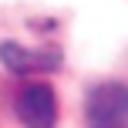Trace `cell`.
Returning <instances> with one entry per match:
<instances>
[{
	"mask_svg": "<svg viewBox=\"0 0 128 128\" xmlns=\"http://www.w3.org/2000/svg\"><path fill=\"white\" fill-rule=\"evenodd\" d=\"M88 128H128V84L108 81L88 94Z\"/></svg>",
	"mask_w": 128,
	"mask_h": 128,
	"instance_id": "1",
	"label": "cell"
},
{
	"mask_svg": "<svg viewBox=\"0 0 128 128\" xmlns=\"http://www.w3.org/2000/svg\"><path fill=\"white\" fill-rule=\"evenodd\" d=\"M17 115L27 128H51L58 122V94L51 84H27L17 98Z\"/></svg>",
	"mask_w": 128,
	"mask_h": 128,
	"instance_id": "2",
	"label": "cell"
},
{
	"mask_svg": "<svg viewBox=\"0 0 128 128\" xmlns=\"http://www.w3.org/2000/svg\"><path fill=\"white\" fill-rule=\"evenodd\" d=\"M0 61L7 64L10 71H34V68H51V64H58L61 58H58V51H30V47H20V44H14V40H4L0 44Z\"/></svg>",
	"mask_w": 128,
	"mask_h": 128,
	"instance_id": "3",
	"label": "cell"
}]
</instances>
